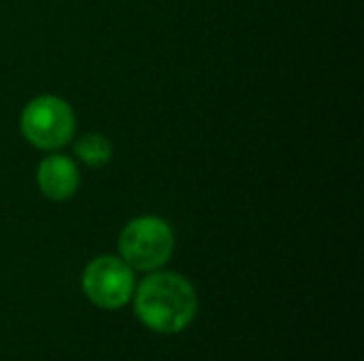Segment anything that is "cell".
Returning <instances> with one entry per match:
<instances>
[{"instance_id": "cell-4", "label": "cell", "mask_w": 364, "mask_h": 361, "mask_svg": "<svg viewBox=\"0 0 364 361\" xmlns=\"http://www.w3.org/2000/svg\"><path fill=\"white\" fill-rule=\"evenodd\" d=\"M81 287L94 306L115 311L132 300L134 272L122 257L100 255L85 266Z\"/></svg>"}, {"instance_id": "cell-2", "label": "cell", "mask_w": 364, "mask_h": 361, "mask_svg": "<svg viewBox=\"0 0 364 361\" xmlns=\"http://www.w3.org/2000/svg\"><path fill=\"white\" fill-rule=\"evenodd\" d=\"M175 236L171 226L160 217H136L119 234V255L141 272L160 270L173 255Z\"/></svg>"}, {"instance_id": "cell-6", "label": "cell", "mask_w": 364, "mask_h": 361, "mask_svg": "<svg viewBox=\"0 0 364 361\" xmlns=\"http://www.w3.org/2000/svg\"><path fill=\"white\" fill-rule=\"evenodd\" d=\"M75 155L85 162L87 166H102L111 160L113 155V145L105 134H85L83 138L77 140L75 145Z\"/></svg>"}, {"instance_id": "cell-3", "label": "cell", "mask_w": 364, "mask_h": 361, "mask_svg": "<svg viewBox=\"0 0 364 361\" xmlns=\"http://www.w3.org/2000/svg\"><path fill=\"white\" fill-rule=\"evenodd\" d=\"M21 132L38 149L64 147L75 134L73 109L58 96H38L21 113Z\"/></svg>"}, {"instance_id": "cell-5", "label": "cell", "mask_w": 364, "mask_h": 361, "mask_svg": "<svg viewBox=\"0 0 364 361\" xmlns=\"http://www.w3.org/2000/svg\"><path fill=\"white\" fill-rule=\"evenodd\" d=\"M36 181L49 200H66L79 187V170L66 155H49L41 162Z\"/></svg>"}, {"instance_id": "cell-1", "label": "cell", "mask_w": 364, "mask_h": 361, "mask_svg": "<svg viewBox=\"0 0 364 361\" xmlns=\"http://www.w3.org/2000/svg\"><path fill=\"white\" fill-rule=\"evenodd\" d=\"M136 319L151 332L179 334L198 313V298L188 279L175 272H156L143 279L132 294Z\"/></svg>"}]
</instances>
